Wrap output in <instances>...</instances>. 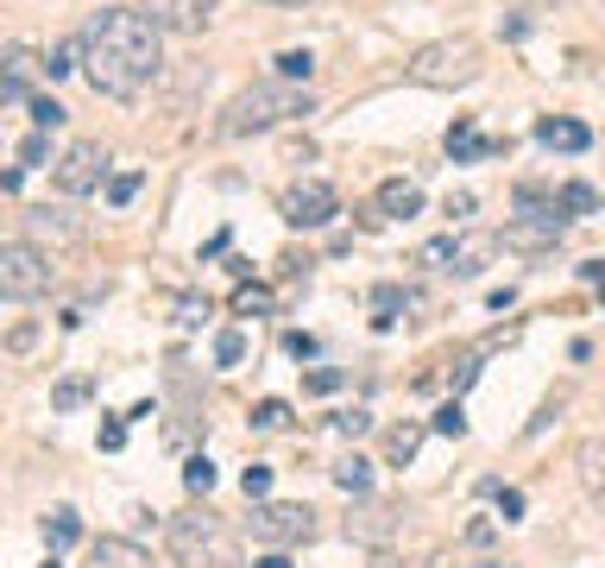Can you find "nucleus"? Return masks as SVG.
<instances>
[{
    "mask_svg": "<svg viewBox=\"0 0 605 568\" xmlns=\"http://www.w3.org/2000/svg\"><path fill=\"white\" fill-rule=\"evenodd\" d=\"M82 70L95 82V95L107 102H133L146 82H158L164 70V45L158 26L133 7H101L95 20L82 26Z\"/></svg>",
    "mask_w": 605,
    "mask_h": 568,
    "instance_id": "f257e3e1",
    "label": "nucleus"
},
{
    "mask_svg": "<svg viewBox=\"0 0 605 568\" xmlns=\"http://www.w3.org/2000/svg\"><path fill=\"white\" fill-rule=\"evenodd\" d=\"M290 114H309V89L302 82H252V89H240L233 102H227L221 114V133L227 139H247V133H265L277 127V121H290Z\"/></svg>",
    "mask_w": 605,
    "mask_h": 568,
    "instance_id": "f03ea898",
    "label": "nucleus"
},
{
    "mask_svg": "<svg viewBox=\"0 0 605 568\" xmlns=\"http://www.w3.org/2000/svg\"><path fill=\"white\" fill-rule=\"evenodd\" d=\"M164 549H171L176 568H240L233 531L215 512H176L164 524Z\"/></svg>",
    "mask_w": 605,
    "mask_h": 568,
    "instance_id": "7ed1b4c3",
    "label": "nucleus"
},
{
    "mask_svg": "<svg viewBox=\"0 0 605 568\" xmlns=\"http://www.w3.org/2000/svg\"><path fill=\"white\" fill-rule=\"evenodd\" d=\"M479 70H486V45L467 38V32L435 38V45H416L410 64H403V77L416 82V89H467Z\"/></svg>",
    "mask_w": 605,
    "mask_h": 568,
    "instance_id": "20e7f679",
    "label": "nucleus"
},
{
    "mask_svg": "<svg viewBox=\"0 0 605 568\" xmlns=\"http://www.w3.org/2000/svg\"><path fill=\"white\" fill-rule=\"evenodd\" d=\"M50 291V259L32 240H0V304L45 297Z\"/></svg>",
    "mask_w": 605,
    "mask_h": 568,
    "instance_id": "39448f33",
    "label": "nucleus"
},
{
    "mask_svg": "<svg viewBox=\"0 0 605 568\" xmlns=\"http://www.w3.org/2000/svg\"><path fill=\"white\" fill-rule=\"evenodd\" d=\"M252 537L259 543H277V549H290V543H309L316 537V512L309 505H252Z\"/></svg>",
    "mask_w": 605,
    "mask_h": 568,
    "instance_id": "423d86ee",
    "label": "nucleus"
},
{
    "mask_svg": "<svg viewBox=\"0 0 605 568\" xmlns=\"http://www.w3.org/2000/svg\"><path fill=\"white\" fill-rule=\"evenodd\" d=\"M277 208H284V221H290V228H328V221L341 215V196H334L322 178H302V183L284 190V203H277Z\"/></svg>",
    "mask_w": 605,
    "mask_h": 568,
    "instance_id": "0eeeda50",
    "label": "nucleus"
},
{
    "mask_svg": "<svg viewBox=\"0 0 605 568\" xmlns=\"http://www.w3.org/2000/svg\"><path fill=\"white\" fill-rule=\"evenodd\" d=\"M101 171H107L101 146H95V139H76V146H64V158H57V171H50V178H57L64 196H89V190L101 183Z\"/></svg>",
    "mask_w": 605,
    "mask_h": 568,
    "instance_id": "6e6552de",
    "label": "nucleus"
},
{
    "mask_svg": "<svg viewBox=\"0 0 605 568\" xmlns=\"http://www.w3.org/2000/svg\"><path fill=\"white\" fill-rule=\"evenodd\" d=\"M561 240V215L549 208H536V215H524V221H504L499 247H511V253H543V247H555Z\"/></svg>",
    "mask_w": 605,
    "mask_h": 568,
    "instance_id": "1a4fd4ad",
    "label": "nucleus"
},
{
    "mask_svg": "<svg viewBox=\"0 0 605 568\" xmlns=\"http://www.w3.org/2000/svg\"><path fill=\"white\" fill-rule=\"evenodd\" d=\"M158 32H202L215 20V0H146L139 7Z\"/></svg>",
    "mask_w": 605,
    "mask_h": 568,
    "instance_id": "9d476101",
    "label": "nucleus"
},
{
    "mask_svg": "<svg viewBox=\"0 0 605 568\" xmlns=\"http://www.w3.org/2000/svg\"><path fill=\"white\" fill-rule=\"evenodd\" d=\"M25 234H32V240H50V247H70V240H82V221H76L70 203H38L25 215Z\"/></svg>",
    "mask_w": 605,
    "mask_h": 568,
    "instance_id": "9b49d317",
    "label": "nucleus"
},
{
    "mask_svg": "<svg viewBox=\"0 0 605 568\" xmlns=\"http://www.w3.org/2000/svg\"><path fill=\"white\" fill-rule=\"evenodd\" d=\"M38 77H45V57L32 52V45L0 52V95H32V82Z\"/></svg>",
    "mask_w": 605,
    "mask_h": 568,
    "instance_id": "f8f14e48",
    "label": "nucleus"
},
{
    "mask_svg": "<svg viewBox=\"0 0 605 568\" xmlns=\"http://www.w3.org/2000/svg\"><path fill=\"white\" fill-rule=\"evenodd\" d=\"M536 139H543L549 152H586V146H593V133L580 127V121H568V114H549V121H536Z\"/></svg>",
    "mask_w": 605,
    "mask_h": 568,
    "instance_id": "ddd939ff",
    "label": "nucleus"
},
{
    "mask_svg": "<svg viewBox=\"0 0 605 568\" xmlns=\"http://www.w3.org/2000/svg\"><path fill=\"white\" fill-rule=\"evenodd\" d=\"M89 568H151V556L133 537H101L89 549Z\"/></svg>",
    "mask_w": 605,
    "mask_h": 568,
    "instance_id": "4468645a",
    "label": "nucleus"
},
{
    "mask_svg": "<svg viewBox=\"0 0 605 568\" xmlns=\"http://www.w3.org/2000/svg\"><path fill=\"white\" fill-rule=\"evenodd\" d=\"M492 253H499V234H460V240H454V265H448V272L473 279V272H479Z\"/></svg>",
    "mask_w": 605,
    "mask_h": 568,
    "instance_id": "2eb2a0df",
    "label": "nucleus"
},
{
    "mask_svg": "<svg viewBox=\"0 0 605 568\" xmlns=\"http://www.w3.org/2000/svg\"><path fill=\"white\" fill-rule=\"evenodd\" d=\"M416 208H423V190H416V183H403V178L378 183V215H403V221H410Z\"/></svg>",
    "mask_w": 605,
    "mask_h": 568,
    "instance_id": "dca6fc26",
    "label": "nucleus"
},
{
    "mask_svg": "<svg viewBox=\"0 0 605 568\" xmlns=\"http://www.w3.org/2000/svg\"><path fill=\"white\" fill-rule=\"evenodd\" d=\"M574 467H580V487L593 492V499H605V442H600V436H593V442H580Z\"/></svg>",
    "mask_w": 605,
    "mask_h": 568,
    "instance_id": "f3484780",
    "label": "nucleus"
},
{
    "mask_svg": "<svg viewBox=\"0 0 605 568\" xmlns=\"http://www.w3.org/2000/svg\"><path fill=\"white\" fill-rule=\"evenodd\" d=\"M448 152L454 158H492V152H504V146H499V139H479L473 121H454V127H448Z\"/></svg>",
    "mask_w": 605,
    "mask_h": 568,
    "instance_id": "a211bd4d",
    "label": "nucleus"
},
{
    "mask_svg": "<svg viewBox=\"0 0 605 568\" xmlns=\"http://www.w3.org/2000/svg\"><path fill=\"white\" fill-rule=\"evenodd\" d=\"M334 487H341V492H366V487H373V462H366V455L334 462Z\"/></svg>",
    "mask_w": 605,
    "mask_h": 568,
    "instance_id": "6ab92c4d",
    "label": "nucleus"
},
{
    "mask_svg": "<svg viewBox=\"0 0 605 568\" xmlns=\"http://www.w3.org/2000/svg\"><path fill=\"white\" fill-rule=\"evenodd\" d=\"M76 537H82V518H76V512H50L45 518V543H50V549H70Z\"/></svg>",
    "mask_w": 605,
    "mask_h": 568,
    "instance_id": "aec40b11",
    "label": "nucleus"
},
{
    "mask_svg": "<svg viewBox=\"0 0 605 568\" xmlns=\"http://www.w3.org/2000/svg\"><path fill=\"white\" fill-rule=\"evenodd\" d=\"M416 448H423V430H416V423H398V430L385 436V455H391V462H416Z\"/></svg>",
    "mask_w": 605,
    "mask_h": 568,
    "instance_id": "412c9836",
    "label": "nucleus"
},
{
    "mask_svg": "<svg viewBox=\"0 0 605 568\" xmlns=\"http://www.w3.org/2000/svg\"><path fill=\"white\" fill-rule=\"evenodd\" d=\"M309 77H316V57H309V52H284V57H277V82H302V89H309Z\"/></svg>",
    "mask_w": 605,
    "mask_h": 568,
    "instance_id": "4be33fe9",
    "label": "nucleus"
},
{
    "mask_svg": "<svg viewBox=\"0 0 605 568\" xmlns=\"http://www.w3.org/2000/svg\"><path fill=\"white\" fill-rule=\"evenodd\" d=\"M76 57H82V32H76V38H64V45H57V52L45 57V77L57 82V77H70L76 70Z\"/></svg>",
    "mask_w": 605,
    "mask_h": 568,
    "instance_id": "5701e85b",
    "label": "nucleus"
},
{
    "mask_svg": "<svg viewBox=\"0 0 605 568\" xmlns=\"http://www.w3.org/2000/svg\"><path fill=\"white\" fill-rule=\"evenodd\" d=\"M183 487L196 492H215V462H208V455H190V462H183Z\"/></svg>",
    "mask_w": 605,
    "mask_h": 568,
    "instance_id": "b1692460",
    "label": "nucleus"
},
{
    "mask_svg": "<svg viewBox=\"0 0 605 568\" xmlns=\"http://www.w3.org/2000/svg\"><path fill=\"white\" fill-rule=\"evenodd\" d=\"M215 361L240 366V361H247V336H240V329H221V336H215Z\"/></svg>",
    "mask_w": 605,
    "mask_h": 568,
    "instance_id": "393cba45",
    "label": "nucleus"
},
{
    "mask_svg": "<svg viewBox=\"0 0 605 568\" xmlns=\"http://www.w3.org/2000/svg\"><path fill=\"white\" fill-rule=\"evenodd\" d=\"M561 208H568V215H593V208H600L593 183H568V190H561Z\"/></svg>",
    "mask_w": 605,
    "mask_h": 568,
    "instance_id": "a878e982",
    "label": "nucleus"
},
{
    "mask_svg": "<svg viewBox=\"0 0 605 568\" xmlns=\"http://www.w3.org/2000/svg\"><path fill=\"white\" fill-rule=\"evenodd\" d=\"M284 423H290V405H284V398H265V405L252 411V430H284Z\"/></svg>",
    "mask_w": 605,
    "mask_h": 568,
    "instance_id": "bb28decb",
    "label": "nucleus"
},
{
    "mask_svg": "<svg viewBox=\"0 0 605 568\" xmlns=\"http://www.w3.org/2000/svg\"><path fill=\"white\" fill-rule=\"evenodd\" d=\"M50 405H57V411H76V405H89V379H64V386L50 391Z\"/></svg>",
    "mask_w": 605,
    "mask_h": 568,
    "instance_id": "cd10ccee",
    "label": "nucleus"
},
{
    "mask_svg": "<svg viewBox=\"0 0 605 568\" xmlns=\"http://www.w3.org/2000/svg\"><path fill=\"white\" fill-rule=\"evenodd\" d=\"M240 492H247L252 505H259V499H265V492H272V467H259V462H252L247 474H240Z\"/></svg>",
    "mask_w": 605,
    "mask_h": 568,
    "instance_id": "c85d7f7f",
    "label": "nucleus"
},
{
    "mask_svg": "<svg viewBox=\"0 0 605 568\" xmlns=\"http://www.w3.org/2000/svg\"><path fill=\"white\" fill-rule=\"evenodd\" d=\"M32 121H38V133H50V127H64L70 114H64V107L50 102V95H32Z\"/></svg>",
    "mask_w": 605,
    "mask_h": 568,
    "instance_id": "c756f323",
    "label": "nucleus"
},
{
    "mask_svg": "<svg viewBox=\"0 0 605 568\" xmlns=\"http://www.w3.org/2000/svg\"><path fill=\"white\" fill-rule=\"evenodd\" d=\"M133 196H139V171H121V178L107 183V203H114V208H126Z\"/></svg>",
    "mask_w": 605,
    "mask_h": 568,
    "instance_id": "7c9ffc66",
    "label": "nucleus"
},
{
    "mask_svg": "<svg viewBox=\"0 0 605 568\" xmlns=\"http://www.w3.org/2000/svg\"><path fill=\"white\" fill-rule=\"evenodd\" d=\"M435 430H442V436H467V417H460V405H442V411H435Z\"/></svg>",
    "mask_w": 605,
    "mask_h": 568,
    "instance_id": "2f4dec72",
    "label": "nucleus"
},
{
    "mask_svg": "<svg viewBox=\"0 0 605 568\" xmlns=\"http://www.w3.org/2000/svg\"><path fill=\"white\" fill-rule=\"evenodd\" d=\"M334 430H341V436H366V430H373V417H366V411H341V417H334Z\"/></svg>",
    "mask_w": 605,
    "mask_h": 568,
    "instance_id": "473e14b6",
    "label": "nucleus"
},
{
    "mask_svg": "<svg viewBox=\"0 0 605 568\" xmlns=\"http://www.w3.org/2000/svg\"><path fill=\"white\" fill-rule=\"evenodd\" d=\"M479 379V354H460V361H454V391H467Z\"/></svg>",
    "mask_w": 605,
    "mask_h": 568,
    "instance_id": "72a5a7b5",
    "label": "nucleus"
},
{
    "mask_svg": "<svg viewBox=\"0 0 605 568\" xmlns=\"http://www.w3.org/2000/svg\"><path fill=\"white\" fill-rule=\"evenodd\" d=\"M302 386H309V391H334V386H341V373H334V366H316Z\"/></svg>",
    "mask_w": 605,
    "mask_h": 568,
    "instance_id": "f704fd0d",
    "label": "nucleus"
},
{
    "mask_svg": "<svg viewBox=\"0 0 605 568\" xmlns=\"http://www.w3.org/2000/svg\"><path fill=\"white\" fill-rule=\"evenodd\" d=\"M473 190H454V196H448V215H454V221H467V215H473Z\"/></svg>",
    "mask_w": 605,
    "mask_h": 568,
    "instance_id": "c9c22d12",
    "label": "nucleus"
},
{
    "mask_svg": "<svg viewBox=\"0 0 605 568\" xmlns=\"http://www.w3.org/2000/svg\"><path fill=\"white\" fill-rule=\"evenodd\" d=\"M265 304H272V297H265V291H240V297H233V310H240V316L265 310Z\"/></svg>",
    "mask_w": 605,
    "mask_h": 568,
    "instance_id": "e433bc0d",
    "label": "nucleus"
},
{
    "mask_svg": "<svg viewBox=\"0 0 605 568\" xmlns=\"http://www.w3.org/2000/svg\"><path fill=\"white\" fill-rule=\"evenodd\" d=\"M45 152H50V146H45V133H32V139L20 146V158H25V164H45Z\"/></svg>",
    "mask_w": 605,
    "mask_h": 568,
    "instance_id": "4c0bfd02",
    "label": "nucleus"
},
{
    "mask_svg": "<svg viewBox=\"0 0 605 568\" xmlns=\"http://www.w3.org/2000/svg\"><path fill=\"white\" fill-rule=\"evenodd\" d=\"M499 512H504V524H511V518H524V492H499Z\"/></svg>",
    "mask_w": 605,
    "mask_h": 568,
    "instance_id": "58836bf2",
    "label": "nucleus"
},
{
    "mask_svg": "<svg viewBox=\"0 0 605 568\" xmlns=\"http://www.w3.org/2000/svg\"><path fill=\"white\" fill-rule=\"evenodd\" d=\"M126 442V423H101V448H121Z\"/></svg>",
    "mask_w": 605,
    "mask_h": 568,
    "instance_id": "ea45409f",
    "label": "nucleus"
},
{
    "mask_svg": "<svg viewBox=\"0 0 605 568\" xmlns=\"http://www.w3.org/2000/svg\"><path fill=\"white\" fill-rule=\"evenodd\" d=\"M252 568H290V556H284V549H272V556H259Z\"/></svg>",
    "mask_w": 605,
    "mask_h": 568,
    "instance_id": "a19ab883",
    "label": "nucleus"
},
{
    "mask_svg": "<svg viewBox=\"0 0 605 568\" xmlns=\"http://www.w3.org/2000/svg\"><path fill=\"white\" fill-rule=\"evenodd\" d=\"M265 7H309V0H265Z\"/></svg>",
    "mask_w": 605,
    "mask_h": 568,
    "instance_id": "79ce46f5",
    "label": "nucleus"
},
{
    "mask_svg": "<svg viewBox=\"0 0 605 568\" xmlns=\"http://www.w3.org/2000/svg\"><path fill=\"white\" fill-rule=\"evenodd\" d=\"M45 568H64V563H57V556H50V563H45Z\"/></svg>",
    "mask_w": 605,
    "mask_h": 568,
    "instance_id": "37998d69",
    "label": "nucleus"
}]
</instances>
